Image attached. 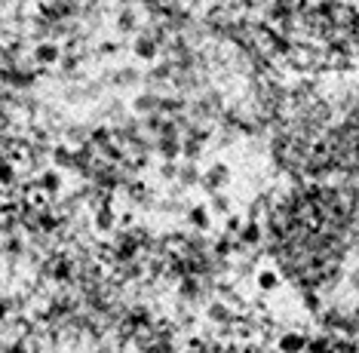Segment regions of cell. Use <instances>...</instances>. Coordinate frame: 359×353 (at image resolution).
<instances>
[{
  "instance_id": "1",
  "label": "cell",
  "mask_w": 359,
  "mask_h": 353,
  "mask_svg": "<svg viewBox=\"0 0 359 353\" xmlns=\"http://www.w3.org/2000/svg\"><path fill=\"white\" fill-rule=\"evenodd\" d=\"M231 178H233L231 166H227L224 160H215V163H209V169H206V172H203L200 185H203V191L212 197V194H222L224 187L231 185Z\"/></svg>"
},
{
  "instance_id": "2",
  "label": "cell",
  "mask_w": 359,
  "mask_h": 353,
  "mask_svg": "<svg viewBox=\"0 0 359 353\" xmlns=\"http://www.w3.org/2000/svg\"><path fill=\"white\" fill-rule=\"evenodd\" d=\"M264 237H267V227L261 225L258 218H246L243 221V227H240V234H236L233 240L240 243L243 249H255V246L264 243Z\"/></svg>"
},
{
  "instance_id": "3",
  "label": "cell",
  "mask_w": 359,
  "mask_h": 353,
  "mask_svg": "<svg viewBox=\"0 0 359 353\" xmlns=\"http://www.w3.org/2000/svg\"><path fill=\"white\" fill-rule=\"evenodd\" d=\"M184 218H187V227H191V231H197V234H206L212 227V221H215L209 203H194V206H187Z\"/></svg>"
},
{
  "instance_id": "4",
  "label": "cell",
  "mask_w": 359,
  "mask_h": 353,
  "mask_svg": "<svg viewBox=\"0 0 359 353\" xmlns=\"http://www.w3.org/2000/svg\"><path fill=\"white\" fill-rule=\"evenodd\" d=\"M135 55L138 59H144V62H151V59H157V53H160V44L154 37H138L135 40Z\"/></svg>"
},
{
  "instance_id": "5",
  "label": "cell",
  "mask_w": 359,
  "mask_h": 353,
  "mask_svg": "<svg viewBox=\"0 0 359 353\" xmlns=\"http://www.w3.org/2000/svg\"><path fill=\"white\" fill-rule=\"evenodd\" d=\"M209 209H212V215H222V218H227V215L233 212V203H231V197H227V194L222 191V194H212Z\"/></svg>"
},
{
  "instance_id": "6",
  "label": "cell",
  "mask_w": 359,
  "mask_h": 353,
  "mask_svg": "<svg viewBox=\"0 0 359 353\" xmlns=\"http://www.w3.org/2000/svg\"><path fill=\"white\" fill-rule=\"evenodd\" d=\"M157 151L163 154V157L166 160H175L178 154H182V142H178V138H169V135H163L160 142H157Z\"/></svg>"
},
{
  "instance_id": "7",
  "label": "cell",
  "mask_w": 359,
  "mask_h": 353,
  "mask_svg": "<svg viewBox=\"0 0 359 353\" xmlns=\"http://www.w3.org/2000/svg\"><path fill=\"white\" fill-rule=\"evenodd\" d=\"M200 178H203V172L194 166V163H184V166H178V182H182V185H187V187L200 185Z\"/></svg>"
},
{
  "instance_id": "8",
  "label": "cell",
  "mask_w": 359,
  "mask_h": 353,
  "mask_svg": "<svg viewBox=\"0 0 359 353\" xmlns=\"http://www.w3.org/2000/svg\"><path fill=\"white\" fill-rule=\"evenodd\" d=\"M160 102H163V98H157V95H142L135 102V108L138 111H160Z\"/></svg>"
},
{
  "instance_id": "9",
  "label": "cell",
  "mask_w": 359,
  "mask_h": 353,
  "mask_svg": "<svg viewBox=\"0 0 359 353\" xmlns=\"http://www.w3.org/2000/svg\"><path fill=\"white\" fill-rule=\"evenodd\" d=\"M37 55H40V59H43V62H55V55H59V49L46 44V46H40V49H37Z\"/></svg>"
}]
</instances>
